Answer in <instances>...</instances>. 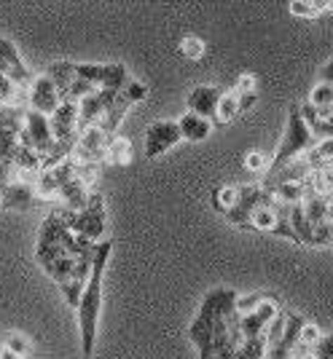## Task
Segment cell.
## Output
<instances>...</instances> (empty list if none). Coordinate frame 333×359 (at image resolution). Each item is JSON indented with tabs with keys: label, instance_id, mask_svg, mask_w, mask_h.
Instances as JSON below:
<instances>
[{
	"label": "cell",
	"instance_id": "obj_13",
	"mask_svg": "<svg viewBox=\"0 0 333 359\" xmlns=\"http://www.w3.org/2000/svg\"><path fill=\"white\" fill-rule=\"evenodd\" d=\"M0 73L14 78L22 89L32 86V81H35V75L25 67V62L19 57L14 41H8V38H0Z\"/></svg>",
	"mask_w": 333,
	"mask_h": 359
},
{
	"label": "cell",
	"instance_id": "obj_40",
	"mask_svg": "<svg viewBox=\"0 0 333 359\" xmlns=\"http://www.w3.org/2000/svg\"><path fill=\"white\" fill-rule=\"evenodd\" d=\"M320 83H331L333 86V60L322 65V70H320Z\"/></svg>",
	"mask_w": 333,
	"mask_h": 359
},
{
	"label": "cell",
	"instance_id": "obj_23",
	"mask_svg": "<svg viewBox=\"0 0 333 359\" xmlns=\"http://www.w3.org/2000/svg\"><path fill=\"white\" fill-rule=\"evenodd\" d=\"M306 105L312 107L320 118H325L328 113H333V86L331 83H320L318 81V86L309 91Z\"/></svg>",
	"mask_w": 333,
	"mask_h": 359
},
{
	"label": "cell",
	"instance_id": "obj_39",
	"mask_svg": "<svg viewBox=\"0 0 333 359\" xmlns=\"http://www.w3.org/2000/svg\"><path fill=\"white\" fill-rule=\"evenodd\" d=\"M258 102V91H250V94H240V110L247 113V110H253Z\"/></svg>",
	"mask_w": 333,
	"mask_h": 359
},
{
	"label": "cell",
	"instance_id": "obj_16",
	"mask_svg": "<svg viewBox=\"0 0 333 359\" xmlns=\"http://www.w3.org/2000/svg\"><path fill=\"white\" fill-rule=\"evenodd\" d=\"M35 198H38V196H35L32 182L14 180V182L0 194V210H27Z\"/></svg>",
	"mask_w": 333,
	"mask_h": 359
},
{
	"label": "cell",
	"instance_id": "obj_41",
	"mask_svg": "<svg viewBox=\"0 0 333 359\" xmlns=\"http://www.w3.org/2000/svg\"><path fill=\"white\" fill-rule=\"evenodd\" d=\"M0 359H22V357H16L14 351H8V348H3V351H0Z\"/></svg>",
	"mask_w": 333,
	"mask_h": 359
},
{
	"label": "cell",
	"instance_id": "obj_9",
	"mask_svg": "<svg viewBox=\"0 0 333 359\" xmlns=\"http://www.w3.org/2000/svg\"><path fill=\"white\" fill-rule=\"evenodd\" d=\"M181 140H183V135H181L178 121H169V118L153 121L151 126L145 129V140H143L145 156H148V158H156V156L166 153L169 148H175Z\"/></svg>",
	"mask_w": 333,
	"mask_h": 359
},
{
	"label": "cell",
	"instance_id": "obj_1",
	"mask_svg": "<svg viewBox=\"0 0 333 359\" xmlns=\"http://www.w3.org/2000/svg\"><path fill=\"white\" fill-rule=\"evenodd\" d=\"M67 210L51 212L41 223L38 231V244H35V260L38 266L51 276V282L62 292L65 303L70 309H78L81 295L86 290V282L91 276V250L89 255H73L65 247V233H67Z\"/></svg>",
	"mask_w": 333,
	"mask_h": 359
},
{
	"label": "cell",
	"instance_id": "obj_10",
	"mask_svg": "<svg viewBox=\"0 0 333 359\" xmlns=\"http://www.w3.org/2000/svg\"><path fill=\"white\" fill-rule=\"evenodd\" d=\"M119 97V91L110 89H97L94 94H89L86 100L78 102V135L86 132L91 126H97L103 116L107 113V107L113 105V100Z\"/></svg>",
	"mask_w": 333,
	"mask_h": 359
},
{
	"label": "cell",
	"instance_id": "obj_8",
	"mask_svg": "<svg viewBox=\"0 0 333 359\" xmlns=\"http://www.w3.org/2000/svg\"><path fill=\"white\" fill-rule=\"evenodd\" d=\"M113 137H107L100 126H91L86 132H81L76 137V145H73V161L76 164H103L107 158V145H110Z\"/></svg>",
	"mask_w": 333,
	"mask_h": 359
},
{
	"label": "cell",
	"instance_id": "obj_28",
	"mask_svg": "<svg viewBox=\"0 0 333 359\" xmlns=\"http://www.w3.org/2000/svg\"><path fill=\"white\" fill-rule=\"evenodd\" d=\"M244 169L247 172H253V175H269V169H272V156L269 153H263V150H250L247 156H244Z\"/></svg>",
	"mask_w": 333,
	"mask_h": 359
},
{
	"label": "cell",
	"instance_id": "obj_35",
	"mask_svg": "<svg viewBox=\"0 0 333 359\" xmlns=\"http://www.w3.org/2000/svg\"><path fill=\"white\" fill-rule=\"evenodd\" d=\"M320 341H322V330H320V325H315V322H309V319H306V325H303V330H301V341H299V344L315 348Z\"/></svg>",
	"mask_w": 333,
	"mask_h": 359
},
{
	"label": "cell",
	"instance_id": "obj_37",
	"mask_svg": "<svg viewBox=\"0 0 333 359\" xmlns=\"http://www.w3.org/2000/svg\"><path fill=\"white\" fill-rule=\"evenodd\" d=\"M256 86H258L256 73H242L237 78V91L240 94H250V91H256Z\"/></svg>",
	"mask_w": 333,
	"mask_h": 359
},
{
	"label": "cell",
	"instance_id": "obj_36",
	"mask_svg": "<svg viewBox=\"0 0 333 359\" xmlns=\"http://www.w3.org/2000/svg\"><path fill=\"white\" fill-rule=\"evenodd\" d=\"M288 11L293 16H299V19H312V16H318L315 6H312V0H293V3L288 6Z\"/></svg>",
	"mask_w": 333,
	"mask_h": 359
},
{
	"label": "cell",
	"instance_id": "obj_38",
	"mask_svg": "<svg viewBox=\"0 0 333 359\" xmlns=\"http://www.w3.org/2000/svg\"><path fill=\"white\" fill-rule=\"evenodd\" d=\"M315 357L318 359H333V332L322 335V341L315 346Z\"/></svg>",
	"mask_w": 333,
	"mask_h": 359
},
{
	"label": "cell",
	"instance_id": "obj_32",
	"mask_svg": "<svg viewBox=\"0 0 333 359\" xmlns=\"http://www.w3.org/2000/svg\"><path fill=\"white\" fill-rule=\"evenodd\" d=\"M263 300H266V295H263V292L240 295V298H237V303H234V309H237V314H240V316H247V314H253V311H256Z\"/></svg>",
	"mask_w": 333,
	"mask_h": 359
},
{
	"label": "cell",
	"instance_id": "obj_4",
	"mask_svg": "<svg viewBox=\"0 0 333 359\" xmlns=\"http://www.w3.org/2000/svg\"><path fill=\"white\" fill-rule=\"evenodd\" d=\"M315 148H318V137L312 132L309 121L301 116V105H290L285 135L280 140V148L272 153V169H269V175L277 172V169H282V166L290 164V161L306 156L309 150H315Z\"/></svg>",
	"mask_w": 333,
	"mask_h": 359
},
{
	"label": "cell",
	"instance_id": "obj_2",
	"mask_svg": "<svg viewBox=\"0 0 333 359\" xmlns=\"http://www.w3.org/2000/svg\"><path fill=\"white\" fill-rule=\"evenodd\" d=\"M110 252H113V239H103L94 244L91 276L76 309L78 330H81V357L84 359H91L94 341H97V322H100V311H103V276H105V266Z\"/></svg>",
	"mask_w": 333,
	"mask_h": 359
},
{
	"label": "cell",
	"instance_id": "obj_6",
	"mask_svg": "<svg viewBox=\"0 0 333 359\" xmlns=\"http://www.w3.org/2000/svg\"><path fill=\"white\" fill-rule=\"evenodd\" d=\"M67 225L78 236H86L89 241H97L105 236L107 231V217H105V198L100 194L89 196V204L84 212H70L67 210Z\"/></svg>",
	"mask_w": 333,
	"mask_h": 359
},
{
	"label": "cell",
	"instance_id": "obj_7",
	"mask_svg": "<svg viewBox=\"0 0 333 359\" xmlns=\"http://www.w3.org/2000/svg\"><path fill=\"white\" fill-rule=\"evenodd\" d=\"M145 97H148V86H145L143 81H137V78H129L97 126H100L107 137H116V129L122 126V121H124V116L129 113V107L137 105V102H143Z\"/></svg>",
	"mask_w": 333,
	"mask_h": 359
},
{
	"label": "cell",
	"instance_id": "obj_11",
	"mask_svg": "<svg viewBox=\"0 0 333 359\" xmlns=\"http://www.w3.org/2000/svg\"><path fill=\"white\" fill-rule=\"evenodd\" d=\"M269 191L261 185V182H253V185H240V201H237V207L228 212L226 220L231 225H242V228H250V217H253V212L269 198Z\"/></svg>",
	"mask_w": 333,
	"mask_h": 359
},
{
	"label": "cell",
	"instance_id": "obj_34",
	"mask_svg": "<svg viewBox=\"0 0 333 359\" xmlns=\"http://www.w3.org/2000/svg\"><path fill=\"white\" fill-rule=\"evenodd\" d=\"M94 86H91L89 81H84V78H76L73 81V86H70V91H67V100L65 102H81V100H86L89 94H94Z\"/></svg>",
	"mask_w": 333,
	"mask_h": 359
},
{
	"label": "cell",
	"instance_id": "obj_14",
	"mask_svg": "<svg viewBox=\"0 0 333 359\" xmlns=\"http://www.w3.org/2000/svg\"><path fill=\"white\" fill-rule=\"evenodd\" d=\"M223 91L218 86H194L185 97L188 113H197L202 118H210L215 123V113H218V102H221Z\"/></svg>",
	"mask_w": 333,
	"mask_h": 359
},
{
	"label": "cell",
	"instance_id": "obj_19",
	"mask_svg": "<svg viewBox=\"0 0 333 359\" xmlns=\"http://www.w3.org/2000/svg\"><path fill=\"white\" fill-rule=\"evenodd\" d=\"M32 188H35V196L41 201H62V185L51 169H44L38 177L32 180Z\"/></svg>",
	"mask_w": 333,
	"mask_h": 359
},
{
	"label": "cell",
	"instance_id": "obj_20",
	"mask_svg": "<svg viewBox=\"0 0 333 359\" xmlns=\"http://www.w3.org/2000/svg\"><path fill=\"white\" fill-rule=\"evenodd\" d=\"M288 220H290L293 233L299 236L301 244H315V228H312L309 217H306V212H303V204H293V207H288Z\"/></svg>",
	"mask_w": 333,
	"mask_h": 359
},
{
	"label": "cell",
	"instance_id": "obj_18",
	"mask_svg": "<svg viewBox=\"0 0 333 359\" xmlns=\"http://www.w3.org/2000/svg\"><path fill=\"white\" fill-rule=\"evenodd\" d=\"M25 126V123H22ZM22 126L16 123H3L0 121V161L6 166L14 164L16 153H19V135H22Z\"/></svg>",
	"mask_w": 333,
	"mask_h": 359
},
{
	"label": "cell",
	"instance_id": "obj_5",
	"mask_svg": "<svg viewBox=\"0 0 333 359\" xmlns=\"http://www.w3.org/2000/svg\"><path fill=\"white\" fill-rule=\"evenodd\" d=\"M19 145L35 150L41 158H51L65 142H57V137L51 132L48 116H41V113H35V110H27V113H25L22 135H19Z\"/></svg>",
	"mask_w": 333,
	"mask_h": 359
},
{
	"label": "cell",
	"instance_id": "obj_27",
	"mask_svg": "<svg viewBox=\"0 0 333 359\" xmlns=\"http://www.w3.org/2000/svg\"><path fill=\"white\" fill-rule=\"evenodd\" d=\"M126 81H129L126 67H124L122 62H113V65H105V78H103V86H100V89L122 91Z\"/></svg>",
	"mask_w": 333,
	"mask_h": 359
},
{
	"label": "cell",
	"instance_id": "obj_29",
	"mask_svg": "<svg viewBox=\"0 0 333 359\" xmlns=\"http://www.w3.org/2000/svg\"><path fill=\"white\" fill-rule=\"evenodd\" d=\"M76 75L89 81L94 89L103 86V78H105V65H91V62H76Z\"/></svg>",
	"mask_w": 333,
	"mask_h": 359
},
{
	"label": "cell",
	"instance_id": "obj_22",
	"mask_svg": "<svg viewBox=\"0 0 333 359\" xmlns=\"http://www.w3.org/2000/svg\"><path fill=\"white\" fill-rule=\"evenodd\" d=\"M266 191H269L280 204L293 207V204H301L303 201V196H306V182H280V185H272V188H266Z\"/></svg>",
	"mask_w": 333,
	"mask_h": 359
},
{
	"label": "cell",
	"instance_id": "obj_43",
	"mask_svg": "<svg viewBox=\"0 0 333 359\" xmlns=\"http://www.w3.org/2000/svg\"><path fill=\"white\" fill-rule=\"evenodd\" d=\"M328 11L333 14V0H328Z\"/></svg>",
	"mask_w": 333,
	"mask_h": 359
},
{
	"label": "cell",
	"instance_id": "obj_30",
	"mask_svg": "<svg viewBox=\"0 0 333 359\" xmlns=\"http://www.w3.org/2000/svg\"><path fill=\"white\" fill-rule=\"evenodd\" d=\"M181 54L185 60H202L204 57V41L199 35H185L181 41Z\"/></svg>",
	"mask_w": 333,
	"mask_h": 359
},
{
	"label": "cell",
	"instance_id": "obj_42",
	"mask_svg": "<svg viewBox=\"0 0 333 359\" xmlns=\"http://www.w3.org/2000/svg\"><path fill=\"white\" fill-rule=\"evenodd\" d=\"M325 121H328V123L333 126V113H328V116H325Z\"/></svg>",
	"mask_w": 333,
	"mask_h": 359
},
{
	"label": "cell",
	"instance_id": "obj_33",
	"mask_svg": "<svg viewBox=\"0 0 333 359\" xmlns=\"http://www.w3.org/2000/svg\"><path fill=\"white\" fill-rule=\"evenodd\" d=\"M282 335H285V311H280V316H277L272 325L266 327V332H263L266 346H269V348H272V346H277L280 341H282Z\"/></svg>",
	"mask_w": 333,
	"mask_h": 359
},
{
	"label": "cell",
	"instance_id": "obj_15",
	"mask_svg": "<svg viewBox=\"0 0 333 359\" xmlns=\"http://www.w3.org/2000/svg\"><path fill=\"white\" fill-rule=\"evenodd\" d=\"M51 132L57 137V142L73 145L78 137V102H62L60 110L51 116Z\"/></svg>",
	"mask_w": 333,
	"mask_h": 359
},
{
	"label": "cell",
	"instance_id": "obj_25",
	"mask_svg": "<svg viewBox=\"0 0 333 359\" xmlns=\"http://www.w3.org/2000/svg\"><path fill=\"white\" fill-rule=\"evenodd\" d=\"M240 113H242V110H240V91L237 89L223 91V97H221V102H218V113H215V123H218V126H221V123H231Z\"/></svg>",
	"mask_w": 333,
	"mask_h": 359
},
{
	"label": "cell",
	"instance_id": "obj_3",
	"mask_svg": "<svg viewBox=\"0 0 333 359\" xmlns=\"http://www.w3.org/2000/svg\"><path fill=\"white\" fill-rule=\"evenodd\" d=\"M237 292L234 290H212L204 295L202 300V306H199L197 316H194V322H191V327H188V338H191V344L197 346L199 351V359H215L212 357V332H215V319L218 314L228 309V306H234L237 303Z\"/></svg>",
	"mask_w": 333,
	"mask_h": 359
},
{
	"label": "cell",
	"instance_id": "obj_24",
	"mask_svg": "<svg viewBox=\"0 0 333 359\" xmlns=\"http://www.w3.org/2000/svg\"><path fill=\"white\" fill-rule=\"evenodd\" d=\"M237 201H240V185H234V182L218 185L212 191V207H215V212H221L223 217L237 207Z\"/></svg>",
	"mask_w": 333,
	"mask_h": 359
},
{
	"label": "cell",
	"instance_id": "obj_21",
	"mask_svg": "<svg viewBox=\"0 0 333 359\" xmlns=\"http://www.w3.org/2000/svg\"><path fill=\"white\" fill-rule=\"evenodd\" d=\"M48 78L57 83V89L62 94V102L67 100V91L73 86V81H76V62H54L51 67H48Z\"/></svg>",
	"mask_w": 333,
	"mask_h": 359
},
{
	"label": "cell",
	"instance_id": "obj_12",
	"mask_svg": "<svg viewBox=\"0 0 333 359\" xmlns=\"http://www.w3.org/2000/svg\"><path fill=\"white\" fill-rule=\"evenodd\" d=\"M62 105V94L57 89V83L48 78V73L44 75H35L30 86V110L41 113V116H54Z\"/></svg>",
	"mask_w": 333,
	"mask_h": 359
},
{
	"label": "cell",
	"instance_id": "obj_17",
	"mask_svg": "<svg viewBox=\"0 0 333 359\" xmlns=\"http://www.w3.org/2000/svg\"><path fill=\"white\" fill-rule=\"evenodd\" d=\"M178 126H181V135L183 140H188V142H202V140H207L212 132V123L210 118H202L197 113H183L181 118H178Z\"/></svg>",
	"mask_w": 333,
	"mask_h": 359
},
{
	"label": "cell",
	"instance_id": "obj_31",
	"mask_svg": "<svg viewBox=\"0 0 333 359\" xmlns=\"http://www.w3.org/2000/svg\"><path fill=\"white\" fill-rule=\"evenodd\" d=\"M3 348H8V351H14L16 357H27L30 354V341L22 335V332H8L6 338H3Z\"/></svg>",
	"mask_w": 333,
	"mask_h": 359
},
{
	"label": "cell",
	"instance_id": "obj_26",
	"mask_svg": "<svg viewBox=\"0 0 333 359\" xmlns=\"http://www.w3.org/2000/svg\"><path fill=\"white\" fill-rule=\"evenodd\" d=\"M107 164L113 166H126L132 161V142L126 137H113L107 145Z\"/></svg>",
	"mask_w": 333,
	"mask_h": 359
}]
</instances>
